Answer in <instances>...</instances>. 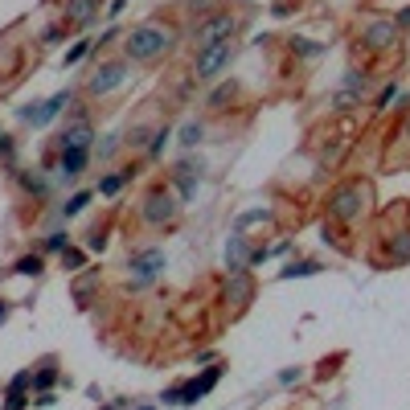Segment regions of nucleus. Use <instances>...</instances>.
Listing matches in <instances>:
<instances>
[{
	"mask_svg": "<svg viewBox=\"0 0 410 410\" xmlns=\"http://www.w3.org/2000/svg\"><path fill=\"white\" fill-rule=\"evenodd\" d=\"M168 46H173V29L160 25V21H144V25H135V29L123 37L128 62H152V58H160Z\"/></svg>",
	"mask_w": 410,
	"mask_h": 410,
	"instance_id": "obj_1",
	"label": "nucleus"
},
{
	"mask_svg": "<svg viewBox=\"0 0 410 410\" xmlns=\"http://www.w3.org/2000/svg\"><path fill=\"white\" fill-rule=\"evenodd\" d=\"M361 213H365V185H341L337 193L328 197V217H337V222H357Z\"/></svg>",
	"mask_w": 410,
	"mask_h": 410,
	"instance_id": "obj_2",
	"label": "nucleus"
},
{
	"mask_svg": "<svg viewBox=\"0 0 410 410\" xmlns=\"http://www.w3.org/2000/svg\"><path fill=\"white\" fill-rule=\"evenodd\" d=\"M234 29H238V16H234V13H213V16H205V21L193 29V46L197 49H210V46H217V41H230Z\"/></svg>",
	"mask_w": 410,
	"mask_h": 410,
	"instance_id": "obj_3",
	"label": "nucleus"
},
{
	"mask_svg": "<svg viewBox=\"0 0 410 410\" xmlns=\"http://www.w3.org/2000/svg\"><path fill=\"white\" fill-rule=\"evenodd\" d=\"M128 271L135 275V283H131V287H144V283H152V279H160V275H164V250H160V246L131 250Z\"/></svg>",
	"mask_w": 410,
	"mask_h": 410,
	"instance_id": "obj_4",
	"label": "nucleus"
},
{
	"mask_svg": "<svg viewBox=\"0 0 410 410\" xmlns=\"http://www.w3.org/2000/svg\"><path fill=\"white\" fill-rule=\"evenodd\" d=\"M230 58H234V46H230V41H217V46H210V49H197L193 74L201 82H210V78H217V74L230 66Z\"/></svg>",
	"mask_w": 410,
	"mask_h": 410,
	"instance_id": "obj_5",
	"label": "nucleus"
},
{
	"mask_svg": "<svg viewBox=\"0 0 410 410\" xmlns=\"http://www.w3.org/2000/svg\"><path fill=\"white\" fill-rule=\"evenodd\" d=\"M140 217H144L148 226H168V222L177 217V201H173V193H168V189H152V193L144 197Z\"/></svg>",
	"mask_w": 410,
	"mask_h": 410,
	"instance_id": "obj_6",
	"label": "nucleus"
},
{
	"mask_svg": "<svg viewBox=\"0 0 410 410\" xmlns=\"http://www.w3.org/2000/svg\"><path fill=\"white\" fill-rule=\"evenodd\" d=\"M128 82V62H98L91 82H86V91L91 95H111L115 86H123Z\"/></svg>",
	"mask_w": 410,
	"mask_h": 410,
	"instance_id": "obj_7",
	"label": "nucleus"
},
{
	"mask_svg": "<svg viewBox=\"0 0 410 410\" xmlns=\"http://www.w3.org/2000/svg\"><path fill=\"white\" fill-rule=\"evenodd\" d=\"M66 103H70V91H58L53 98H46V103H29V107H21L16 115H21L25 123H33V128H46L49 119H58V115H62Z\"/></svg>",
	"mask_w": 410,
	"mask_h": 410,
	"instance_id": "obj_8",
	"label": "nucleus"
},
{
	"mask_svg": "<svg viewBox=\"0 0 410 410\" xmlns=\"http://www.w3.org/2000/svg\"><path fill=\"white\" fill-rule=\"evenodd\" d=\"M250 299H255V279H250V271H230V279H226V304L234 312H242Z\"/></svg>",
	"mask_w": 410,
	"mask_h": 410,
	"instance_id": "obj_9",
	"label": "nucleus"
},
{
	"mask_svg": "<svg viewBox=\"0 0 410 410\" xmlns=\"http://www.w3.org/2000/svg\"><path fill=\"white\" fill-rule=\"evenodd\" d=\"M217 377H222V365H210L201 377H193V381H180V406H193V402H201L205 394L217 386Z\"/></svg>",
	"mask_w": 410,
	"mask_h": 410,
	"instance_id": "obj_10",
	"label": "nucleus"
},
{
	"mask_svg": "<svg viewBox=\"0 0 410 410\" xmlns=\"http://www.w3.org/2000/svg\"><path fill=\"white\" fill-rule=\"evenodd\" d=\"M91 140H95V128H91V119H74L70 128H62V135H58V152L62 148H91Z\"/></svg>",
	"mask_w": 410,
	"mask_h": 410,
	"instance_id": "obj_11",
	"label": "nucleus"
},
{
	"mask_svg": "<svg viewBox=\"0 0 410 410\" xmlns=\"http://www.w3.org/2000/svg\"><path fill=\"white\" fill-rule=\"evenodd\" d=\"M361 41L369 49H390L394 41H398V25H394V21H374V25H365Z\"/></svg>",
	"mask_w": 410,
	"mask_h": 410,
	"instance_id": "obj_12",
	"label": "nucleus"
},
{
	"mask_svg": "<svg viewBox=\"0 0 410 410\" xmlns=\"http://www.w3.org/2000/svg\"><path fill=\"white\" fill-rule=\"evenodd\" d=\"M91 160V148H62L58 152V168H62V177H82V168Z\"/></svg>",
	"mask_w": 410,
	"mask_h": 410,
	"instance_id": "obj_13",
	"label": "nucleus"
},
{
	"mask_svg": "<svg viewBox=\"0 0 410 410\" xmlns=\"http://www.w3.org/2000/svg\"><path fill=\"white\" fill-rule=\"evenodd\" d=\"M226 267L230 271H250V246H246L242 234H234L226 242Z\"/></svg>",
	"mask_w": 410,
	"mask_h": 410,
	"instance_id": "obj_14",
	"label": "nucleus"
},
{
	"mask_svg": "<svg viewBox=\"0 0 410 410\" xmlns=\"http://www.w3.org/2000/svg\"><path fill=\"white\" fill-rule=\"evenodd\" d=\"M95 9L98 0H66V21H74V25H95Z\"/></svg>",
	"mask_w": 410,
	"mask_h": 410,
	"instance_id": "obj_15",
	"label": "nucleus"
},
{
	"mask_svg": "<svg viewBox=\"0 0 410 410\" xmlns=\"http://www.w3.org/2000/svg\"><path fill=\"white\" fill-rule=\"evenodd\" d=\"M324 267L316 259H299V262H287L283 271H279V279H308V275H320Z\"/></svg>",
	"mask_w": 410,
	"mask_h": 410,
	"instance_id": "obj_16",
	"label": "nucleus"
},
{
	"mask_svg": "<svg viewBox=\"0 0 410 410\" xmlns=\"http://www.w3.org/2000/svg\"><path fill=\"white\" fill-rule=\"evenodd\" d=\"M53 386H58V369H53V357H49L46 365H41V369L33 374V394H41V390H53Z\"/></svg>",
	"mask_w": 410,
	"mask_h": 410,
	"instance_id": "obj_17",
	"label": "nucleus"
},
{
	"mask_svg": "<svg viewBox=\"0 0 410 410\" xmlns=\"http://www.w3.org/2000/svg\"><path fill=\"white\" fill-rule=\"evenodd\" d=\"M46 271V262H41V255H25V259L13 262V275H25V279H37Z\"/></svg>",
	"mask_w": 410,
	"mask_h": 410,
	"instance_id": "obj_18",
	"label": "nucleus"
},
{
	"mask_svg": "<svg viewBox=\"0 0 410 410\" xmlns=\"http://www.w3.org/2000/svg\"><path fill=\"white\" fill-rule=\"evenodd\" d=\"M353 107H361V95L357 91H337V95L328 98V111H353Z\"/></svg>",
	"mask_w": 410,
	"mask_h": 410,
	"instance_id": "obj_19",
	"label": "nucleus"
},
{
	"mask_svg": "<svg viewBox=\"0 0 410 410\" xmlns=\"http://www.w3.org/2000/svg\"><path fill=\"white\" fill-rule=\"evenodd\" d=\"M287 46H292V53H304V58H320V53H324V46L312 41V37H292Z\"/></svg>",
	"mask_w": 410,
	"mask_h": 410,
	"instance_id": "obj_20",
	"label": "nucleus"
},
{
	"mask_svg": "<svg viewBox=\"0 0 410 410\" xmlns=\"http://www.w3.org/2000/svg\"><path fill=\"white\" fill-rule=\"evenodd\" d=\"M128 180H131V173H111V177L98 180V193H103V197H115L123 185H128Z\"/></svg>",
	"mask_w": 410,
	"mask_h": 410,
	"instance_id": "obj_21",
	"label": "nucleus"
},
{
	"mask_svg": "<svg viewBox=\"0 0 410 410\" xmlns=\"http://www.w3.org/2000/svg\"><path fill=\"white\" fill-rule=\"evenodd\" d=\"M91 49H95V41H91V37H82V41H74V46L66 49V66H78L82 58L91 53Z\"/></svg>",
	"mask_w": 410,
	"mask_h": 410,
	"instance_id": "obj_22",
	"label": "nucleus"
},
{
	"mask_svg": "<svg viewBox=\"0 0 410 410\" xmlns=\"http://www.w3.org/2000/svg\"><path fill=\"white\" fill-rule=\"evenodd\" d=\"M201 140H205V128H201V123H185V128H180V148H197Z\"/></svg>",
	"mask_w": 410,
	"mask_h": 410,
	"instance_id": "obj_23",
	"label": "nucleus"
},
{
	"mask_svg": "<svg viewBox=\"0 0 410 410\" xmlns=\"http://www.w3.org/2000/svg\"><path fill=\"white\" fill-rule=\"evenodd\" d=\"M86 205H91V189H82V193H74V197H70V201L62 205V217H74V213H82Z\"/></svg>",
	"mask_w": 410,
	"mask_h": 410,
	"instance_id": "obj_24",
	"label": "nucleus"
},
{
	"mask_svg": "<svg viewBox=\"0 0 410 410\" xmlns=\"http://www.w3.org/2000/svg\"><path fill=\"white\" fill-rule=\"evenodd\" d=\"M62 267H66V271H82V267H86V255H82L78 246H66V250H62Z\"/></svg>",
	"mask_w": 410,
	"mask_h": 410,
	"instance_id": "obj_25",
	"label": "nucleus"
},
{
	"mask_svg": "<svg viewBox=\"0 0 410 410\" xmlns=\"http://www.w3.org/2000/svg\"><path fill=\"white\" fill-rule=\"evenodd\" d=\"M21 189L33 197H41L46 193V177H37V173H21Z\"/></svg>",
	"mask_w": 410,
	"mask_h": 410,
	"instance_id": "obj_26",
	"label": "nucleus"
},
{
	"mask_svg": "<svg viewBox=\"0 0 410 410\" xmlns=\"http://www.w3.org/2000/svg\"><path fill=\"white\" fill-rule=\"evenodd\" d=\"M234 95H238V86H234V82H226V86H217V91L210 95V107L217 111V107H222V103H230Z\"/></svg>",
	"mask_w": 410,
	"mask_h": 410,
	"instance_id": "obj_27",
	"label": "nucleus"
},
{
	"mask_svg": "<svg viewBox=\"0 0 410 410\" xmlns=\"http://www.w3.org/2000/svg\"><path fill=\"white\" fill-rule=\"evenodd\" d=\"M33 398H25V390H9L4 394V410H25Z\"/></svg>",
	"mask_w": 410,
	"mask_h": 410,
	"instance_id": "obj_28",
	"label": "nucleus"
},
{
	"mask_svg": "<svg viewBox=\"0 0 410 410\" xmlns=\"http://www.w3.org/2000/svg\"><path fill=\"white\" fill-rule=\"evenodd\" d=\"M394 98H402V91H398V82H390V86H386V91L377 95V111H390V103H394Z\"/></svg>",
	"mask_w": 410,
	"mask_h": 410,
	"instance_id": "obj_29",
	"label": "nucleus"
},
{
	"mask_svg": "<svg viewBox=\"0 0 410 410\" xmlns=\"http://www.w3.org/2000/svg\"><path fill=\"white\" fill-rule=\"evenodd\" d=\"M394 262H410V230L398 234V246H394Z\"/></svg>",
	"mask_w": 410,
	"mask_h": 410,
	"instance_id": "obj_30",
	"label": "nucleus"
},
{
	"mask_svg": "<svg viewBox=\"0 0 410 410\" xmlns=\"http://www.w3.org/2000/svg\"><path fill=\"white\" fill-rule=\"evenodd\" d=\"M365 86H369V78H365V74H357V70H349V74H344V91H365Z\"/></svg>",
	"mask_w": 410,
	"mask_h": 410,
	"instance_id": "obj_31",
	"label": "nucleus"
},
{
	"mask_svg": "<svg viewBox=\"0 0 410 410\" xmlns=\"http://www.w3.org/2000/svg\"><path fill=\"white\" fill-rule=\"evenodd\" d=\"M177 180H180V201H193V193H197V177H185V173H177Z\"/></svg>",
	"mask_w": 410,
	"mask_h": 410,
	"instance_id": "obj_32",
	"label": "nucleus"
},
{
	"mask_svg": "<svg viewBox=\"0 0 410 410\" xmlns=\"http://www.w3.org/2000/svg\"><path fill=\"white\" fill-rule=\"evenodd\" d=\"M66 246H70V234H62V230L46 238V250H66Z\"/></svg>",
	"mask_w": 410,
	"mask_h": 410,
	"instance_id": "obj_33",
	"label": "nucleus"
},
{
	"mask_svg": "<svg viewBox=\"0 0 410 410\" xmlns=\"http://www.w3.org/2000/svg\"><path fill=\"white\" fill-rule=\"evenodd\" d=\"M168 135H173L168 128H160L156 135H152V156H160V152H164V144H168Z\"/></svg>",
	"mask_w": 410,
	"mask_h": 410,
	"instance_id": "obj_34",
	"label": "nucleus"
},
{
	"mask_svg": "<svg viewBox=\"0 0 410 410\" xmlns=\"http://www.w3.org/2000/svg\"><path fill=\"white\" fill-rule=\"evenodd\" d=\"M62 41V25H49L46 33H41V46H58Z\"/></svg>",
	"mask_w": 410,
	"mask_h": 410,
	"instance_id": "obj_35",
	"label": "nucleus"
},
{
	"mask_svg": "<svg viewBox=\"0 0 410 410\" xmlns=\"http://www.w3.org/2000/svg\"><path fill=\"white\" fill-rule=\"evenodd\" d=\"M160 402H168V406H180V386H168V390L160 394Z\"/></svg>",
	"mask_w": 410,
	"mask_h": 410,
	"instance_id": "obj_36",
	"label": "nucleus"
},
{
	"mask_svg": "<svg viewBox=\"0 0 410 410\" xmlns=\"http://www.w3.org/2000/svg\"><path fill=\"white\" fill-rule=\"evenodd\" d=\"M295 381H299V369H283L279 374V386H295Z\"/></svg>",
	"mask_w": 410,
	"mask_h": 410,
	"instance_id": "obj_37",
	"label": "nucleus"
},
{
	"mask_svg": "<svg viewBox=\"0 0 410 410\" xmlns=\"http://www.w3.org/2000/svg\"><path fill=\"white\" fill-rule=\"evenodd\" d=\"M398 25H410V4L402 9V13H398Z\"/></svg>",
	"mask_w": 410,
	"mask_h": 410,
	"instance_id": "obj_38",
	"label": "nucleus"
},
{
	"mask_svg": "<svg viewBox=\"0 0 410 410\" xmlns=\"http://www.w3.org/2000/svg\"><path fill=\"white\" fill-rule=\"evenodd\" d=\"M4 320H9V304H4V299H0V324H4Z\"/></svg>",
	"mask_w": 410,
	"mask_h": 410,
	"instance_id": "obj_39",
	"label": "nucleus"
},
{
	"mask_svg": "<svg viewBox=\"0 0 410 410\" xmlns=\"http://www.w3.org/2000/svg\"><path fill=\"white\" fill-rule=\"evenodd\" d=\"M135 410H156V406H135Z\"/></svg>",
	"mask_w": 410,
	"mask_h": 410,
	"instance_id": "obj_40",
	"label": "nucleus"
},
{
	"mask_svg": "<svg viewBox=\"0 0 410 410\" xmlns=\"http://www.w3.org/2000/svg\"><path fill=\"white\" fill-rule=\"evenodd\" d=\"M103 410H115V406H103Z\"/></svg>",
	"mask_w": 410,
	"mask_h": 410,
	"instance_id": "obj_41",
	"label": "nucleus"
}]
</instances>
